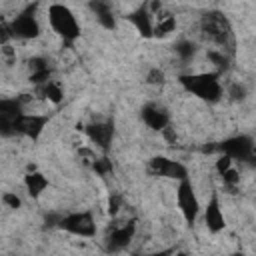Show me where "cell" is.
<instances>
[{
  "instance_id": "1",
  "label": "cell",
  "mask_w": 256,
  "mask_h": 256,
  "mask_svg": "<svg viewBox=\"0 0 256 256\" xmlns=\"http://www.w3.org/2000/svg\"><path fill=\"white\" fill-rule=\"evenodd\" d=\"M218 78H220L218 72L184 74V76H180V84L204 102H218L222 98V86H220Z\"/></svg>"
},
{
  "instance_id": "2",
  "label": "cell",
  "mask_w": 256,
  "mask_h": 256,
  "mask_svg": "<svg viewBox=\"0 0 256 256\" xmlns=\"http://www.w3.org/2000/svg\"><path fill=\"white\" fill-rule=\"evenodd\" d=\"M48 22H50L52 30L68 42H72L80 36V26L76 22V16L64 4H52L48 8Z\"/></svg>"
},
{
  "instance_id": "3",
  "label": "cell",
  "mask_w": 256,
  "mask_h": 256,
  "mask_svg": "<svg viewBox=\"0 0 256 256\" xmlns=\"http://www.w3.org/2000/svg\"><path fill=\"white\" fill-rule=\"evenodd\" d=\"M200 28H202L204 36L208 40H212L214 44H218V46H228L230 44L232 28H230L228 18L222 12H216V10L206 12L200 20Z\"/></svg>"
},
{
  "instance_id": "4",
  "label": "cell",
  "mask_w": 256,
  "mask_h": 256,
  "mask_svg": "<svg viewBox=\"0 0 256 256\" xmlns=\"http://www.w3.org/2000/svg\"><path fill=\"white\" fill-rule=\"evenodd\" d=\"M216 148L222 152V156H228L230 160H240V162L254 160V140L246 134L226 138Z\"/></svg>"
},
{
  "instance_id": "5",
  "label": "cell",
  "mask_w": 256,
  "mask_h": 256,
  "mask_svg": "<svg viewBox=\"0 0 256 256\" xmlns=\"http://www.w3.org/2000/svg\"><path fill=\"white\" fill-rule=\"evenodd\" d=\"M58 228L74 234V236H94L96 234V224H94V216L92 212L88 210H82V212H72V214H66V216H60L58 220Z\"/></svg>"
},
{
  "instance_id": "6",
  "label": "cell",
  "mask_w": 256,
  "mask_h": 256,
  "mask_svg": "<svg viewBox=\"0 0 256 256\" xmlns=\"http://www.w3.org/2000/svg\"><path fill=\"white\" fill-rule=\"evenodd\" d=\"M34 8L36 6H28L22 14H18L12 22H10V32L12 38H20V40H32L40 34V24L34 16Z\"/></svg>"
},
{
  "instance_id": "7",
  "label": "cell",
  "mask_w": 256,
  "mask_h": 256,
  "mask_svg": "<svg viewBox=\"0 0 256 256\" xmlns=\"http://www.w3.org/2000/svg\"><path fill=\"white\" fill-rule=\"evenodd\" d=\"M176 198H178V208H180L184 220L188 224H194V220L198 218V212H200V204H198L194 186H192V182L188 178L180 182V186L176 190Z\"/></svg>"
},
{
  "instance_id": "8",
  "label": "cell",
  "mask_w": 256,
  "mask_h": 256,
  "mask_svg": "<svg viewBox=\"0 0 256 256\" xmlns=\"http://www.w3.org/2000/svg\"><path fill=\"white\" fill-rule=\"evenodd\" d=\"M148 172L152 176H162V178H172V180H186L188 178V170L184 164L164 158V156H154L148 162Z\"/></svg>"
},
{
  "instance_id": "9",
  "label": "cell",
  "mask_w": 256,
  "mask_h": 256,
  "mask_svg": "<svg viewBox=\"0 0 256 256\" xmlns=\"http://www.w3.org/2000/svg\"><path fill=\"white\" fill-rule=\"evenodd\" d=\"M136 234V220L124 222L122 226H116L108 236H106V250L110 254L114 252H122L124 248H128V244L132 242Z\"/></svg>"
},
{
  "instance_id": "10",
  "label": "cell",
  "mask_w": 256,
  "mask_h": 256,
  "mask_svg": "<svg viewBox=\"0 0 256 256\" xmlns=\"http://www.w3.org/2000/svg\"><path fill=\"white\" fill-rule=\"evenodd\" d=\"M48 124V118L46 116H38V114H20L14 122V130L16 134H22V136H28L32 140H36L44 126Z\"/></svg>"
},
{
  "instance_id": "11",
  "label": "cell",
  "mask_w": 256,
  "mask_h": 256,
  "mask_svg": "<svg viewBox=\"0 0 256 256\" xmlns=\"http://www.w3.org/2000/svg\"><path fill=\"white\" fill-rule=\"evenodd\" d=\"M86 134H88V138L96 146H100L102 150H108L110 142L114 138V122H94V124H88L86 126Z\"/></svg>"
},
{
  "instance_id": "12",
  "label": "cell",
  "mask_w": 256,
  "mask_h": 256,
  "mask_svg": "<svg viewBox=\"0 0 256 256\" xmlns=\"http://www.w3.org/2000/svg\"><path fill=\"white\" fill-rule=\"evenodd\" d=\"M204 222L208 226L210 232H220L224 230L226 222H224V214H222V208H220V200H218V194L214 192L204 208Z\"/></svg>"
},
{
  "instance_id": "13",
  "label": "cell",
  "mask_w": 256,
  "mask_h": 256,
  "mask_svg": "<svg viewBox=\"0 0 256 256\" xmlns=\"http://www.w3.org/2000/svg\"><path fill=\"white\" fill-rule=\"evenodd\" d=\"M142 120L146 126H150L152 130H164L166 126H170V116L162 106L156 104H146L142 108Z\"/></svg>"
},
{
  "instance_id": "14",
  "label": "cell",
  "mask_w": 256,
  "mask_h": 256,
  "mask_svg": "<svg viewBox=\"0 0 256 256\" xmlns=\"http://www.w3.org/2000/svg\"><path fill=\"white\" fill-rule=\"evenodd\" d=\"M128 20L136 26L138 34L144 36V38H150L152 36V18H150V10L146 4L138 6L132 14H128Z\"/></svg>"
},
{
  "instance_id": "15",
  "label": "cell",
  "mask_w": 256,
  "mask_h": 256,
  "mask_svg": "<svg viewBox=\"0 0 256 256\" xmlns=\"http://www.w3.org/2000/svg\"><path fill=\"white\" fill-rule=\"evenodd\" d=\"M88 8L94 12L96 20H98L106 30H114V28H116V18H114V12H112L110 4L96 0V2H90V4H88Z\"/></svg>"
},
{
  "instance_id": "16",
  "label": "cell",
  "mask_w": 256,
  "mask_h": 256,
  "mask_svg": "<svg viewBox=\"0 0 256 256\" xmlns=\"http://www.w3.org/2000/svg\"><path fill=\"white\" fill-rule=\"evenodd\" d=\"M24 186H26V190H28V194L32 198H38L48 188V178L42 172H36L34 170V172H28L24 176Z\"/></svg>"
},
{
  "instance_id": "17",
  "label": "cell",
  "mask_w": 256,
  "mask_h": 256,
  "mask_svg": "<svg viewBox=\"0 0 256 256\" xmlns=\"http://www.w3.org/2000/svg\"><path fill=\"white\" fill-rule=\"evenodd\" d=\"M20 114H24L20 98H0V118L16 120Z\"/></svg>"
},
{
  "instance_id": "18",
  "label": "cell",
  "mask_w": 256,
  "mask_h": 256,
  "mask_svg": "<svg viewBox=\"0 0 256 256\" xmlns=\"http://www.w3.org/2000/svg\"><path fill=\"white\" fill-rule=\"evenodd\" d=\"M174 30H176V18L172 14H164V16H158V24L152 26V36L166 38Z\"/></svg>"
},
{
  "instance_id": "19",
  "label": "cell",
  "mask_w": 256,
  "mask_h": 256,
  "mask_svg": "<svg viewBox=\"0 0 256 256\" xmlns=\"http://www.w3.org/2000/svg\"><path fill=\"white\" fill-rule=\"evenodd\" d=\"M40 88V94L42 96H46L50 102H60L62 100V88H60V84L58 82H54V80H50V82H46V84H42V86H38Z\"/></svg>"
},
{
  "instance_id": "20",
  "label": "cell",
  "mask_w": 256,
  "mask_h": 256,
  "mask_svg": "<svg viewBox=\"0 0 256 256\" xmlns=\"http://www.w3.org/2000/svg\"><path fill=\"white\" fill-rule=\"evenodd\" d=\"M176 54L180 56V60L188 62L196 54V44L190 42V40H180V42H176Z\"/></svg>"
},
{
  "instance_id": "21",
  "label": "cell",
  "mask_w": 256,
  "mask_h": 256,
  "mask_svg": "<svg viewBox=\"0 0 256 256\" xmlns=\"http://www.w3.org/2000/svg\"><path fill=\"white\" fill-rule=\"evenodd\" d=\"M220 178H222V182H224V188H228L230 192H234L236 186H238V182H240V176H238V172H236L234 168H228L226 172H222Z\"/></svg>"
},
{
  "instance_id": "22",
  "label": "cell",
  "mask_w": 256,
  "mask_h": 256,
  "mask_svg": "<svg viewBox=\"0 0 256 256\" xmlns=\"http://www.w3.org/2000/svg\"><path fill=\"white\" fill-rule=\"evenodd\" d=\"M208 58L220 68V70H226L228 68V56L224 52H216V50H210L208 52Z\"/></svg>"
},
{
  "instance_id": "23",
  "label": "cell",
  "mask_w": 256,
  "mask_h": 256,
  "mask_svg": "<svg viewBox=\"0 0 256 256\" xmlns=\"http://www.w3.org/2000/svg\"><path fill=\"white\" fill-rule=\"evenodd\" d=\"M92 168H94L100 176H106V174H110V172L114 170V166H112V162H110L108 158H100V160H96V162L92 164Z\"/></svg>"
},
{
  "instance_id": "24",
  "label": "cell",
  "mask_w": 256,
  "mask_h": 256,
  "mask_svg": "<svg viewBox=\"0 0 256 256\" xmlns=\"http://www.w3.org/2000/svg\"><path fill=\"white\" fill-rule=\"evenodd\" d=\"M28 66H30V74H32V72H38V70H46V68H50V66H48V60L42 58V56H34V58L28 62Z\"/></svg>"
},
{
  "instance_id": "25",
  "label": "cell",
  "mask_w": 256,
  "mask_h": 256,
  "mask_svg": "<svg viewBox=\"0 0 256 256\" xmlns=\"http://www.w3.org/2000/svg\"><path fill=\"white\" fill-rule=\"evenodd\" d=\"M2 202H4L8 208H20V206H22V200H20L14 192H6V194H2Z\"/></svg>"
},
{
  "instance_id": "26",
  "label": "cell",
  "mask_w": 256,
  "mask_h": 256,
  "mask_svg": "<svg viewBox=\"0 0 256 256\" xmlns=\"http://www.w3.org/2000/svg\"><path fill=\"white\" fill-rule=\"evenodd\" d=\"M146 82L148 84H162L164 82V72L160 68H152L148 72V76H146Z\"/></svg>"
},
{
  "instance_id": "27",
  "label": "cell",
  "mask_w": 256,
  "mask_h": 256,
  "mask_svg": "<svg viewBox=\"0 0 256 256\" xmlns=\"http://www.w3.org/2000/svg\"><path fill=\"white\" fill-rule=\"evenodd\" d=\"M120 206H122V196L120 194H112L110 200H108V212L114 216L120 210Z\"/></svg>"
},
{
  "instance_id": "28",
  "label": "cell",
  "mask_w": 256,
  "mask_h": 256,
  "mask_svg": "<svg viewBox=\"0 0 256 256\" xmlns=\"http://www.w3.org/2000/svg\"><path fill=\"white\" fill-rule=\"evenodd\" d=\"M230 96H232V100H244L246 98V88L242 84H232L230 86Z\"/></svg>"
},
{
  "instance_id": "29",
  "label": "cell",
  "mask_w": 256,
  "mask_h": 256,
  "mask_svg": "<svg viewBox=\"0 0 256 256\" xmlns=\"http://www.w3.org/2000/svg\"><path fill=\"white\" fill-rule=\"evenodd\" d=\"M12 38V32H10V24H4L0 22V46H6Z\"/></svg>"
},
{
  "instance_id": "30",
  "label": "cell",
  "mask_w": 256,
  "mask_h": 256,
  "mask_svg": "<svg viewBox=\"0 0 256 256\" xmlns=\"http://www.w3.org/2000/svg\"><path fill=\"white\" fill-rule=\"evenodd\" d=\"M228 168H232V160H230L228 156H220V158L216 160V170H218V174L226 172Z\"/></svg>"
},
{
  "instance_id": "31",
  "label": "cell",
  "mask_w": 256,
  "mask_h": 256,
  "mask_svg": "<svg viewBox=\"0 0 256 256\" xmlns=\"http://www.w3.org/2000/svg\"><path fill=\"white\" fill-rule=\"evenodd\" d=\"M172 250H162V252H152V254H142V256H170Z\"/></svg>"
},
{
  "instance_id": "32",
  "label": "cell",
  "mask_w": 256,
  "mask_h": 256,
  "mask_svg": "<svg viewBox=\"0 0 256 256\" xmlns=\"http://www.w3.org/2000/svg\"><path fill=\"white\" fill-rule=\"evenodd\" d=\"M230 256H246V254H242V252H236V254H230Z\"/></svg>"
},
{
  "instance_id": "33",
  "label": "cell",
  "mask_w": 256,
  "mask_h": 256,
  "mask_svg": "<svg viewBox=\"0 0 256 256\" xmlns=\"http://www.w3.org/2000/svg\"><path fill=\"white\" fill-rule=\"evenodd\" d=\"M176 256H188V254H184V252H180V254H176Z\"/></svg>"
}]
</instances>
